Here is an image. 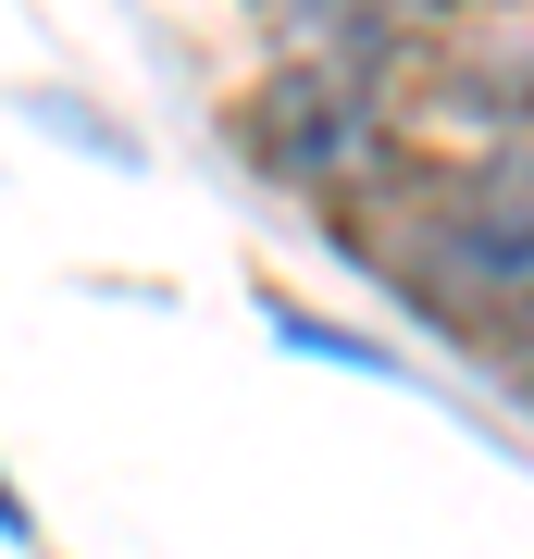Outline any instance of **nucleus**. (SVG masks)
Listing matches in <instances>:
<instances>
[{
  "label": "nucleus",
  "instance_id": "nucleus-2",
  "mask_svg": "<svg viewBox=\"0 0 534 559\" xmlns=\"http://www.w3.org/2000/svg\"><path fill=\"white\" fill-rule=\"evenodd\" d=\"M0 535H13V547H25V535H38V522H25V498H13V485H0Z\"/></svg>",
  "mask_w": 534,
  "mask_h": 559
},
{
  "label": "nucleus",
  "instance_id": "nucleus-3",
  "mask_svg": "<svg viewBox=\"0 0 534 559\" xmlns=\"http://www.w3.org/2000/svg\"><path fill=\"white\" fill-rule=\"evenodd\" d=\"M510 348H522V385H534V311H522V336H510Z\"/></svg>",
  "mask_w": 534,
  "mask_h": 559
},
{
  "label": "nucleus",
  "instance_id": "nucleus-1",
  "mask_svg": "<svg viewBox=\"0 0 534 559\" xmlns=\"http://www.w3.org/2000/svg\"><path fill=\"white\" fill-rule=\"evenodd\" d=\"M237 150L261 175L286 187H348L385 162V124H373V75H348V62H274V75L237 100Z\"/></svg>",
  "mask_w": 534,
  "mask_h": 559
}]
</instances>
